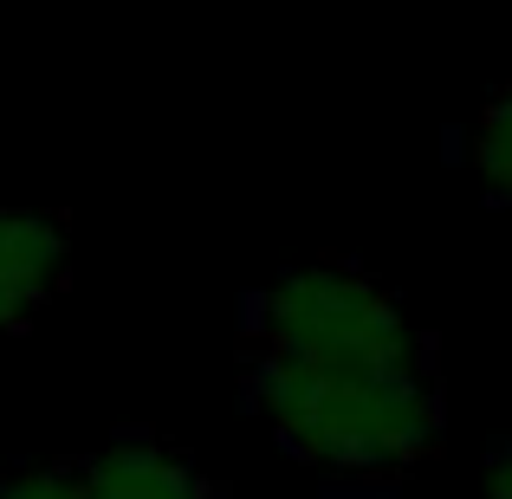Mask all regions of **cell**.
Returning a JSON list of instances; mask_svg holds the SVG:
<instances>
[{
  "mask_svg": "<svg viewBox=\"0 0 512 499\" xmlns=\"http://www.w3.org/2000/svg\"><path fill=\"white\" fill-rule=\"evenodd\" d=\"M240 389L331 480H402L441 448V350L357 260H305L240 305Z\"/></svg>",
  "mask_w": 512,
  "mask_h": 499,
  "instance_id": "cell-1",
  "label": "cell"
},
{
  "mask_svg": "<svg viewBox=\"0 0 512 499\" xmlns=\"http://www.w3.org/2000/svg\"><path fill=\"white\" fill-rule=\"evenodd\" d=\"M487 499H512V441L487 448Z\"/></svg>",
  "mask_w": 512,
  "mask_h": 499,
  "instance_id": "cell-6",
  "label": "cell"
},
{
  "mask_svg": "<svg viewBox=\"0 0 512 499\" xmlns=\"http://www.w3.org/2000/svg\"><path fill=\"white\" fill-rule=\"evenodd\" d=\"M65 467H72V499H227L221 480L163 435H117Z\"/></svg>",
  "mask_w": 512,
  "mask_h": 499,
  "instance_id": "cell-2",
  "label": "cell"
},
{
  "mask_svg": "<svg viewBox=\"0 0 512 499\" xmlns=\"http://www.w3.org/2000/svg\"><path fill=\"white\" fill-rule=\"evenodd\" d=\"M72 279V234L59 214L0 208V344L20 337Z\"/></svg>",
  "mask_w": 512,
  "mask_h": 499,
  "instance_id": "cell-3",
  "label": "cell"
},
{
  "mask_svg": "<svg viewBox=\"0 0 512 499\" xmlns=\"http://www.w3.org/2000/svg\"><path fill=\"white\" fill-rule=\"evenodd\" d=\"M0 499H72V467H20V474L0 480Z\"/></svg>",
  "mask_w": 512,
  "mask_h": 499,
  "instance_id": "cell-5",
  "label": "cell"
},
{
  "mask_svg": "<svg viewBox=\"0 0 512 499\" xmlns=\"http://www.w3.org/2000/svg\"><path fill=\"white\" fill-rule=\"evenodd\" d=\"M467 169L493 201H512V78L480 104L474 130H467Z\"/></svg>",
  "mask_w": 512,
  "mask_h": 499,
  "instance_id": "cell-4",
  "label": "cell"
}]
</instances>
